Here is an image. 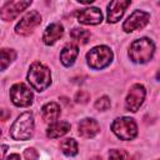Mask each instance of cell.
I'll return each instance as SVG.
<instances>
[{
	"label": "cell",
	"mask_w": 160,
	"mask_h": 160,
	"mask_svg": "<svg viewBox=\"0 0 160 160\" xmlns=\"http://www.w3.org/2000/svg\"><path fill=\"white\" fill-rule=\"evenodd\" d=\"M28 81L31 88L36 91H44L51 84V72L48 66L44 64L35 61L31 64L28 72Z\"/></svg>",
	"instance_id": "cell-1"
},
{
	"label": "cell",
	"mask_w": 160,
	"mask_h": 160,
	"mask_svg": "<svg viewBox=\"0 0 160 160\" xmlns=\"http://www.w3.org/2000/svg\"><path fill=\"white\" fill-rule=\"evenodd\" d=\"M155 51L154 42L148 38L134 40L129 49V58L136 64H145L151 60Z\"/></svg>",
	"instance_id": "cell-2"
},
{
	"label": "cell",
	"mask_w": 160,
	"mask_h": 160,
	"mask_svg": "<svg viewBox=\"0 0 160 160\" xmlns=\"http://www.w3.org/2000/svg\"><path fill=\"white\" fill-rule=\"evenodd\" d=\"M34 132V116L31 112H22L18 116L10 128V135L14 140H29Z\"/></svg>",
	"instance_id": "cell-3"
},
{
	"label": "cell",
	"mask_w": 160,
	"mask_h": 160,
	"mask_svg": "<svg viewBox=\"0 0 160 160\" xmlns=\"http://www.w3.org/2000/svg\"><path fill=\"white\" fill-rule=\"evenodd\" d=\"M86 60H88V65L91 69L101 70L108 65H110L112 60V51L110 50V48L105 45L95 46L86 54Z\"/></svg>",
	"instance_id": "cell-4"
},
{
	"label": "cell",
	"mask_w": 160,
	"mask_h": 160,
	"mask_svg": "<svg viewBox=\"0 0 160 160\" xmlns=\"http://www.w3.org/2000/svg\"><path fill=\"white\" fill-rule=\"evenodd\" d=\"M112 132L121 140H132L138 135V126L131 118H118L111 124Z\"/></svg>",
	"instance_id": "cell-5"
},
{
	"label": "cell",
	"mask_w": 160,
	"mask_h": 160,
	"mask_svg": "<svg viewBox=\"0 0 160 160\" xmlns=\"http://www.w3.org/2000/svg\"><path fill=\"white\" fill-rule=\"evenodd\" d=\"M10 99H11V101H12V104L15 106L25 108V106L31 105L34 95H32L31 90L25 84L19 82V84H15V85L11 86V89H10Z\"/></svg>",
	"instance_id": "cell-6"
},
{
	"label": "cell",
	"mask_w": 160,
	"mask_h": 160,
	"mask_svg": "<svg viewBox=\"0 0 160 160\" xmlns=\"http://www.w3.org/2000/svg\"><path fill=\"white\" fill-rule=\"evenodd\" d=\"M145 88L141 84H135L130 88V91L126 96L125 100V108L126 110L131 111V112H136L139 110V108L142 105L144 100H145Z\"/></svg>",
	"instance_id": "cell-7"
},
{
	"label": "cell",
	"mask_w": 160,
	"mask_h": 160,
	"mask_svg": "<svg viewBox=\"0 0 160 160\" xmlns=\"http://www.w3.org/2000/svg\"><path fill=\"white\" fill-rule=\"evenodd\" d=\"M150 20V14L142 10H135L122 24V30L125 32H131L138 29H142Z\"/></svg>",
	"instance_id": "cell-8"
},
{
	"label": "cell",
	"mask_w": 160,
	"mask_h": 160,
	"mask_svg": "<svg viewBox=\"0 0 160 160\" xmlns=\"http://www.w3.org/2000/svg\"><path fill=\"white\" fill-rule=\"evenodd\" d=\"M41 22V16L38 11L32 10L29 11L26 15L22 16V19L16 24L15 26V31L19 35H28L30 34L39 24Z\"/></svg>",
	"instance_id": "cell-9"
},
{
	"label": "cell",
	"mask_w": 160,
	"mask_h": 160,
	"mask_svg": "<svg viewBox=\"0 0 160 160\" xmlns=\"http://www.w3.org/2000/svg\"><path fill=\"white\" fill-rule=\"evenodd\" d=\"M31 5V1H22V0H16V1H8L0 10V18L4 21H11L14 20L20 12H22L26 8Z\"/></svg>",
	"instance_id": "cell-10"
},
{
	"label": "cell",
	"mask_w": 160,
	"mask_h": 160,
	"mask_svg": "<svg viewBox=\"0 0 160 160\" xmlns=\"http://www.w3.org/2000/svg\"><path fill=\"white\" fill-rule=\"evenodd\" d=\"M78 21L85 25H98L102 20L101 10L98 8H86L76 12Z\"/></svg>",
	"instance_id": "cell-11"
},
{
	"label": "cell",
	"mask_w": 160,
	"mask_h": 160,
	"mask_svg": "<svg viewBox=\"0 0 160 160\" xmlns=\"http://www.w3.org/2000/svg\"><path fill=\"white\" fill-rule=\"evenodd\" d=\"M130 4H131V1H129V0H114V1H110V4L108 5V21L111 22V24L118 22L122 18L126 8Z\"/></svg>",
	"instance_id": "cell-12"
},
{
	"label": "cell",
	"mask_w": 160,
	"mask_h": 160,
	"mask_svg": "<svg viewBox=\"0 0 160 160\" xmlns=\"http://www.w3.org/2000/svg\"><path fill=\"white\" fill-rule=\"evenodd\" d=\"M64 34V28L61 24L59 22H52L50 24L45 31H44V35H42V40H44V44L45 45H54Z\"/></svg>",
	"instance_id": "cell-13"
},
{
	"label": "cell",
	"mask_w": 160,
	"mask_h": 160,
	"mask_svg": "<svg viewBox=\"0 0 160 160\" xmlns=\"http://www.w3.org/2000/svg\"><path fill=\"white\" fill-rule=\"evenodd\" d=\"M79 134L82 136V138H86V139H91L94 138L99 131H100V125L98 124L96 120L94 119H82L80 122H79Z\"/></svg>",
	"instance_id": "cell-14"
},
{
	"label": "cell",
	"mask_w": 160,
	"mask_h": 160,
	"mask_svg": "<svg viewBox=\"0 0 160 160\" xmlns=\"http://www.w3.org/2000/svg\"><path fill=\"white\" fill-rule=\"evenodd\" d=\"M79 54V48L75 44H68L62 48L60 52V61L64 66L69 68L75 62V59Z\"/></svg>",
	"instance_id": "cell-15"
},
{
	"label": "cell",
	"mask_w": 160,
	"mask_h": 160,
	"mask_svg": "<svg viewBox=\"0 0 160 160\" xmlns=\"http://www.w3.org/2000/svg\"><path fill=\"white\" fill-rule=\"evenodd\" d=\"M60 112V106L54 101L48 102L41 108V116L46 122H54L55 120H58Z\"/></svg>",
	"instance_id": "cell-16"
},
{
	"label": "cell",
	"mask_w": 160,
	"mask_h": 160,
	"mask_svg": "<svg viewBox=\"0 0 160 160\" xmlns=\"http://www.w3.org/2000/svg\"><path fill=\"white\" fill-rule=\"evenodd\" d=\"M70 128L71 126L68 121H56V122H52L48 128L46 135L50 139H56V138H60V136L65 135L66 132H69Z\"/></svg>",
	"instance_id": "cell-17"
},
{
	"label": "cell",
	"mask_w": 160,
	"mask_h": 160,
	"mask_svg": "<svg viewBox=\"0 0 160 160\" xmlns=\"http://www.w3.org/2000/svg\"><path fill=\"white\" fill-rule=\"evenodd\" d=\"M16 58V52L11 49H1L0 50V71L5 70Z\"/></svg>",
	"instance_id": "cell-18"
},
{
	"label": "cell",
	"mask_w": 160,
	"mask_h": 160,
	"mask_svg": "<svg viewBox=\"0 0 160 160\" xmlns=\"http://www.w3.org/2000/svg\"><path fill=\"white\" fill-rule=\"evenodd\" d=\"M60 148H61V151L66 155V156H75L78 154V142L74 140V139H64L61 142H60Z\"/></svg>",
	"instance_id": "cell-19"
},
{
	"label": "cell",
	"mask_w": 160,
	"mask_h": 160,
	"mask_svg": "<svg viewBox=\"0 0 160 160\" xmlns=\"http://www.w3.org/2000/svg\"><path fill=\"white\" fill-rule=\"evenodd\" d=\"M70 38L74 39L75 41L80 42V44H86L90 39V31L85 30V29H79L75 28L70 31Z\"/></svg>",
	"instance_id": "cell-20"
},
{
	"label": "cell",
	"mask_w": 160,
	"mask_h": 160,
	"mask_svg": "<svg viewBox=\"0 0 160 160\" xmlns=\"http://www.w3.org/2000/svg\"><path fill=\"white\" fill-rule=\"evenodd\" d=\"M109 160H129V155L125 150L112 149L109 152Z\"/></svg>",
	"instance_id": "cell-21"
},
{
	"label": "cell",
	"mask_w": 160,
	"mask_h": 160,
	"mask_svg": "<svg viewBox=\"0 0 160 160\" xmlns=\"http://www.w3.org/2000/svg\"><path fill=\"white\" fill-rule=\"evenodd\" d=\"M111 102H110V99L108 96H101L96 101H95V108L99 110V111H105L110 108Z\"/></svg>",
	"instance_id": "cell-22"
},
{
	"label": "cell",
	"mask_w": 160,
	"mask_h": 160,
	"mask_svg": "<svg viewBox=\"0 0 160 160\" xmlns=\"http://www.w3.org/2000/svg\"><path fill=\"white\" fill-rule=\"evenodd\" d=\"M89 99H90V94H89L88 91H85V90H80V91H78L76 95H75V101H76V102H80V104L88 102Z\"/></svg>",
	"instance_id": "cell-23"
},
{
	"label": "cell",
	"mask_w": 160,
	"mask_h": 160,
	"mask_svg": "<svg viewBox=\"0 0 160 160\" xmlns=\"http://www.w3.org/2000/svg\"><path fill=\"white\" fill-rule=\"evenodd\" d=\"M24 158H25V160H38L39 154L34 148H29L24 151Z\"/></svg>",
	"instance_id": "cell-24"
},
{
	"label": "cell",
	"mask_w": 160,
	"mask_h": 160,
	"mask_svg": "<svg viewBox=\"0 0 160 160\" xmlns=\"http://www.w3.org/2000/svg\"><path fill=\"white\" fill-rule=\"evenodd\" d=\"M10 116V112L8 110H0V120H8Z\"/></svg>",
	"instance_id": "cell-25"
},
{
	"label": "cell",
	"mask_w": 160,
	"mask_h": 160,
	"mask_svg": "<svg viewBox=\"0 0 160 160\" xmlns=\"http://www.w3.org/2000/svg\"><path fill=\"white\" fill-rule=\"evenodd\" d=\"M8 150V145H0V160L4 159V155Z\"/></svg>",
	"instance_id": "cell-26"
},
{
	"label": "cell",
	"mask_w": 160,
	"mask_h": 160,
	"mask_svg": "<svg viewBox=\"0 0 160 160\" xmlns=\"http://www.w3.org/2000/svg\"><path fill=\"white\" fill-rule=\"evenodd\" d=\"M6 160H20V156L18 154H10Z\"/></svg>",
	"instance_id": "cell-27"
},
{
	"label": "cell",
	"mask_w": 160,
	"mask_h": 160,
	"mask_svg": "<svg viewBox=\"0 0 160 160\" xmlns=\"http://www.w3.org/2000/svg\"><path fill=\"white\" fill-rule=\"evenodd\" d=\"M0 135H1V130H0Z\"/></svg>",
	"instance_id": "cell-28"
}]
</instances>
